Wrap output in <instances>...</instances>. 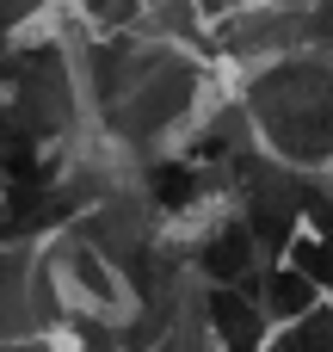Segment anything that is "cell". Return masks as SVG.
Wrapping results in <instances>:
<instances>
[{"instance_id":"1","label":"cell","mask_w":333,"mask_h":352,"mask_svg":"<svg viewBox=\"0 0 333 352\" xmlns=\"http://www.w3.org/2000/svg\"><path fill=\"white\" fill-rule=\"evenodd\" d=\"M204 316H210L216 346H229V352H260V346H266V334H272L260 297L241 291V285H210V291H204Z\"/></svg>"}]
</instances>
